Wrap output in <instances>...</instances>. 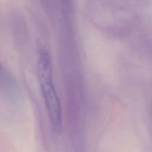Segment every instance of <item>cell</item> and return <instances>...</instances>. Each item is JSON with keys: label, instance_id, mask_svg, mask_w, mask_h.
<instances>
[{"label": "cell", "instance_id": "obj_1", "mask_svg": "<svg viewBox=\"0 0 152 152\" xmlns=\"http://www.w3.org/2000/svg\"><path fill=\"white\" fill-rule=\"evenodd\" d=\"M37 66L40 87L52 127L55 132L59 133L62 127L61 103L52 79L50 58L46 50L39 52Z\"/></svg>", "mask_w": 152, "mask_h": 152}, {"label": "cell", "instance_id": "obj_2", "mask_svg": "<svg viewBox=\"0 0 152 152\" xmlns=\"http://www.w3.org/2000/svg\"><path fill=\"white\" fill-rule=\"evenodd\" d=\"M13 80L10 77L9 72L0 62V86L5 88L12 86Z\"/></svg>", "mask_w": 152, "mask_h": 152}]
</instances>
